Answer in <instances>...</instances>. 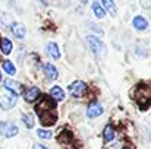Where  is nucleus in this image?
Returning a JSON list of instances; mask_svg holds the SVG:
<instances>
[{
	"instance_id": "9b49d317",
	"label": "nucleus",
	"mask_w": 151,
	"mask_h": 149,
	"mask_svg": "<svg viewBox=\"0 0 151 149\" xmlns=\"http://www.w3.org/2000/svg\"><path fill=\"white\" fill-rule=\"evenodd\" d=\"M41 94H40V89L38 88H29V89H27L25 91V94H24V97H25V101L27 102H34L35 99L38 98Z\"/></svg>"
},
{
	"instance_id": "0eeeda50",
	"label": "nucleus",
	"mask_w": 151,
	"mask_h": 149,
	"mask_svg": "<svg viewBox=\"0 0 151 149\" xmlns=\"http://www.w3.org/2000/svg\"><path fill=\"white\" fill-rule=\"evenodd\" d=\"M68 89H69V92H70L73 97H82V95L85 94V91H87V85H85V82L76 81V82L70 83V85L68 86Z\"/></svg>"
},
{
	"instance_id": "f3484780",
	"label": "nucleus",
	"mask_w": 151,
	"mask_h": 149,
	"mask_svg": "<svg viewBox=\"0 0 151 149\" xmlns=\"http://www.w3.org/2000/svg\"><path fill=\"white\" fill-rule=\"evenodd\" d=\"M47 51H49V54H50L53 58H59V57H60L59 47H57V44H54V43H49V46H47Z\"/></svg>"
},
{
	"instance_id": "4be33fe9",
	"label": "nucleus",
	"mask_w": 151,
	"mask_h": 149,
	"mask_svg": "<svg viewBox=\"0 0 151 149\" xmlns=\"http://www.w3.org/2000/svg\"><path fill=\"white\" fill-rule=\"evenodd\" d=\"M38 136H40L41 139H50L51 132H49V130H38Z\"/></svg>"
},
{
	"instance_id": "9d476101",
	"label": "nucleus",
	"mask_w": 151,
	"mask_h": 149,
	"mask_svg": "<svg viewBox=\"0 0 151 149\" xmlns=\"http://www.w3.org/2000/svg\"><path fill=\"white\" fill-rule=\"evenodd\" d=\"M4 89H7V91L13 92L15 95H18V94L22 91V85H21V83H18L16 81L7 79V81H4Z\"/></svg>"
},
{
	"instance_id": "b1692460",
	"label": "nucleus",
	"mask_w": 151,
	"mask_h": 149,
	"mask_svg": "<svg viewBox=\"0 0 151 149\" xmlns=\"http://www.w3.org/2000/svg\"><path fill=\"white\" fill-rule=\"evenodd\" d=\"M0 82H1V73H0Z\"/></svg>"
},
{
	"instance_id": "39448f33",
	"label": "nucleus",
	"mask_w": 151,
	"mask_h": 149,
	"mask_svg": "<svg viewBox=\"0 0 151 149\" xmlns=\"http://www.w3.org/2000/svg\"><path fill=\"white\" fill-rule=\"evenodd\" d=\"M18 127L10 123V121H4V123H0V135L4 136V138H13L18 135Z\"/></svg>"
},
{
	"instance_id": "f03ea898",
	"label": "nucleus",
	"mask_w": 151,
	"mask_h": 149,
	"mask_svg": "<svg viewBox=\"0 0 151 149\" xmlns=\"http://www.w3.org/2000/svg\"><path fill=\"white\" fill-rule=\"evenodd\" d=\"M57 140L60 142L62 146H65L66 149H76L78 148V143H76V140H75L72 132H70L69 129H66V127H63V130L59 133Z\"/></svg>"
},
{
	"instance_id": "dca6fc26",
	"label": "nucleus",
	"mask_w": 151,
	"mask_h": 149,
	"mask_svg": "<svg viewBox=\"0 0 151 149\" xmlns=\"http://www.w3.org/2000/svg\"><path fill=\"white\" fill-rule=\"evenodd\" d=\"M12 41L10 40H7V38H3L1 40V43H0V50H1V53L3 54H9L10 51H12Z\"/></svg>"
},
{
	"instance_id": "f8f14e48",
	"label": "nucleus",
	"mask_w": 151,
	"mask_h": 149,
	"mask_svg": "<svg viewBox=\"0 0 151 149\" xmlns=\"http://www.w3.org/2000/svg\"><path fill=\"white\" fill-rule=\"evenodd\" d=\"M44 73H46V76L51 79V81H54V79H57V76H59V72H57V69L50 64V63H47V64H44Z\"/></svg>"
},
{
	"instance_id": "7ed1b4c3",
	"label": "nucleus",
	"mask_w": 151,
	"mask_h": 149,
	"mask_svg": "<svg viewBox=\"0 0 151 149\" xmlns=\"http://www.w3.org/2000/svg\"><path fill=\"white\" fill-rule=\"evenodd\" d=\"M16 98H18V95H15L13 92L4 89L1 92V95H0V107L3 110H10L16 104Z\"/></svg>"
},
{
	"instance_id": "5701e85b",
	"label": "nucleus",
	"mask_w": 151,
	"mask_h": 149,
	"mask_svg": "<svg viewBox=\"0 0 151 149\" xmlns=\"http://www.w3.org/2000/svg\"><path fill=\"white\" fill-rule=\"evenodd\" d=\"M34 149H49V148H46L44 145H40V143H37V145H34Z\"/></svg>"
},
{
	"instance_id": "aec40b11",
	"label": "nucleus",
	"mask_w": 151,
	"mask_h": 149,
	"mask_svg": "<svg viewBox=\"0 0 151 149\" xmlns=\"http://www.w3.org/2000/svg\"><path fill=\"white\" fill-rule=\"evenodd\" d=\"M93 10H94V13H96L97 18H104V15H106V10L103 9V6H101L99 1H94L93 3Z\"/></svg>"
},
{
	"instance_id": "20e7f679",
	"label": "nucleus",
	"mask_w": 151,
	"mask_h": 149,
	"mask_svg": "<svg viewBox=\"0 0 151 149\" xmlns=\"http://www.w3.org/2000/svg\"><path fill=\"white\" fill-rule=\"evenodd\" d=\"M137 101L142 105V107H145L147 104H150L151 102V86L148 85H139V88H138V95H137Z\"/></svg>"
},
{
	"instance_id": "2eb2a0df",
	"label": "nucleus",
	"mask_w": 151,
	"mask_h": 149,
	"mask_svg": "<svg viewBox=\"0 0 151 149\" xmlns=\"http://www.w3.org/2000/svg\"><path fill=\"white\" fill-rule=\"evenodd\" d=\"M134 26H135L137 29H145V28L148 26V22H147V19H144L142 16H135V18H134Z\"/></svg>"
},
{
	"instance_id": "4468645a",
	"label": "nucleus",
	"mask_w": 151,
	"mask_h": 149,
	"mask_svg": "<svg viewBox=\"0 0 151 149\" xmlns=\"http://www.w3.org/2000/svg\"><path fill=\"white\" fill-rule=\"evenodd\" d=\"M50 98L54 99V101H62V99L65 98V94H63L62 88H59V86H53V88L50 89Z\"/></svg>"
},
{
	"instance_id": "6ab92c4d",
	"label": "nucleus",
	"mask_w": 151,
	"mask_h": 149,
	"mask_svg": "<svg viewBox=\"0 0 151 149\" xmlns=\"http://www.w3.org/2000/svg\"><path fill=\"white\" fill-rule=\"evenodd\" d=\"M100 4L103 6V9L106 7V9H107V10H109V12L113 15V16L116 15V10H117V9H116V6H114V3H113V1H110V0H103Z\"/></svg>"
},
{
	"instance_id": "1a4fd4ad",
	"label": "nucleus",
	"mask_w": 151,
	"mask_h": 149,
	"mask_svg": "<svg viewBox=\"0 0 151 149\" xmlns=\"http://www.w3.org/2000/svg\"><path fill=\"white\" fill-rule=\"evenodd\" d=\"M10 31H12V34H13L16 38H19V40H22V38L25 37V34H27V29H25L24 24H19V22H13V24L10 25Z\"/></svg>"
},
{
	"instance_id": "423d86ee",
	"label": "nucleus",
	"mask_w": 151,
	"mask_h": 149,
	"mask_svg": "<svg viewBox=\"0 0 151 149\" xmlns=\"http://www.w3.org/2000/svg\"><path fill=\"white\" fill-rule=\"evenodd\" d=\"M87 41H88L90 47H91L93 53H94L96 56L100 57L101 54L104 53V44L100 41V38H97L96 35H88V37H87Z\"/></svg>"
},
{
	"instance_id": "ddd939ff",
	"label": "nucleus",
	"mask_w": 151,
	"mask_h": 149,
	"mask_svg": "<svg viewBox=\"0 0 151 149\" xmlns=\"http://www.w3.org/2000/svg\"><path fill=\"white\" fill-rule=\"evenodd\" d=\"M103 138H104L106 142H110V140L114 139V127H113L111 124H107V126L104 127V130H103Z\"/></svg>"
},
{
	"instance_id": "412c9836",
	"label": "nucleus",
	"mask_w": 151,
	"mask_h": 149,
	"mask_svg": "<svg viewBox=\"0 0 151 149\" xmlns=\"http://www.w3.org/2000/svg\"><path fill=\"white\" fill-rule=\"evenodd\" d=\"M22 120H24V123L27 124V127H28V129H32V126H34V118H32L31 115H28V114H24Z\"/></svg>"
},
{
	"instance_id": "6e6552de",
	"label": "nucleus",
	"mask_w": 151,
	"mask_h": 149,
	"mask_svg": "<svg viewBox=\"0 0 151 149\" xmlns=\"http://www.w3.org/2000/svg\"><path fill=\"white\" fill-rule=\"evenodd\" d=\"M103 111H104L103 105L97 104V102H93V104H90L88 108H87V117H90V118H96V117H99V115L103 114Z\"/></svg>"
},
{
	"instance_id": "a211bd4d",
	"label": "nucleus",
	"mask_w": 151,
	"mask_h": 149,
	"mask_svg": "<svg viewBox=\"0 0 151 149\" xmlns=\"http://www.w3.org/2000/svg\"><path fill=\"white\" fill-rule=\"evenodd\" d=\"M1 66H3V70H4L7 75H10V76H12V75H15L16 69H15V66H13V63H12V61H9V60H4Z\"/></svg>"
},
{
	"instance_id": "f257e3e1",
	"label": "nucleus",
	"mask_w": 151,
	"mask_h": 149,
	"mask_svg": "<svg viewBox=\"0 0 151 149\" xmlns=\"http://www.w3.org/2000/svg\"><path fill=\"white\" fill-rule=\"evenodd\" d=\"M37 114L40 115V121L43 126H51L57 120V113H56V102L50 97L41 99V102L35 107Z\"/></svg>"
}]
</instances>
